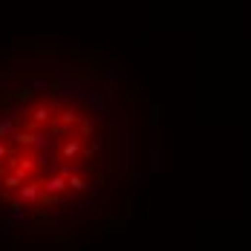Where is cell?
Instances as JSON below:
<instances>
[{
	"label": "cell",
	"mask_w": 251,
	"mask_h": 251,
	"mask_svg": "<svg viewBox=\"0 0 251 251\" xmlns=\"http://www.w3.org/2000/svg\"><path fill=\"white\" fill-rule=\"evenodd\" d=\"M142 96L84 55L0 64V228L84 234L125 217L148 179Z\"/></svg>",
	"instance_id": "obj_1"
}]
</instances>
